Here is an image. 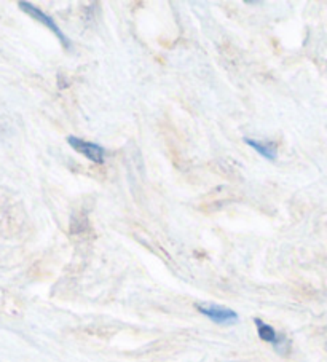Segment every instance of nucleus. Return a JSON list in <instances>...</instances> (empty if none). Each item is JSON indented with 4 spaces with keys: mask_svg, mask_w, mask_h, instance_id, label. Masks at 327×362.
I'll return each mask as SVG.
<instances>
[{
    "mask_svg": "<svg viewBox=\"0 0 327 362\" xmlns=\"http://www.w3.org/2000/svg\"><path fill=\"white\" fill-rule=\"evenodd\" d=\"M195 308L214 324H219V326H234V324L240 321V316H238L236 311L229 307H224V305L197 303Z\"/></svg>",
    "mask_w": 327,
    "mask_h": 362,
    "instance_id": "1",
    "label": "nucleus"
},
{
    "mask_svg": "<svg viewBox=\"0 0 327 362\" xmlns=\"http://www.w3.org/2000/svg\"><path fill=\"white\" fill-rule=\"evenodd\" d=\"M18 7H20V8L24 11V13L29 15L30 18H34L35 21L42 23L43 26L52 30V33H53L56 37H58V40L62 43V47L67 48V49L71 48V40L67 39L66 34L62 33L58 24H56V21L53 20L52 16H48V15L45 13V11L40 10L39 7H35V5H33V4H29V2H20V4H18Z\"/></svg>",
    "mask_w": 327,
    "mask_h": 362,
    "instance_id": "2",
    "label": "nucleus"
},
{
    "mask_svg": "<svg viewBox=\"0 0 327 362\" xmlns=\"http://www.w3.org/2000/svg\"><path fill=\"white\" fill-rule=\"evenodd\" d=\"M67 144L75 152H79L96 165H103L105 160V148L96 142L85 141L77 136H67Z\"/></svg>",
    "mask_w": 327,
    "mask_h": 362,
    "instance_id": "3",
    "label": "nucleus"
},
{
    "mask_svg": "<svg viewBox=\"0 0 327 362\" xmlns=\"http://www.w3.org/2000/svg\"><path fill=\"white\" fill-rule=\"evenodd\" d=\"M254 324L257 327V335H259V339L262 341L272 343L276 351H282V348L287 345V340L285 335L276 332V330L270 326V324L263 322L262 320H259V317H254Z\"/></svg>",
    "mask_w": 327,
    "mask_h": 362,
    "instance_id": "4",
    "label": "nucleus"
},
{
    "mask_svg": "<svg viewBox=\"0 0 327 362\" xmlns=\"http://www.w3.org/2000/svg\"><path fill=\"white\" fill-rule=\"evenodd\" d=\"M244 142H246L251 148H254V151L259 153L260 157H263L268 161H275L276 157H278V153H276V147L273 146V144L249 139V137H244Z\"/></svg>",
    "mask_w": 327,
    "mask_h": 362,
    "instance_id": "5",
    "label": "nucleus"
}]
</instances>
